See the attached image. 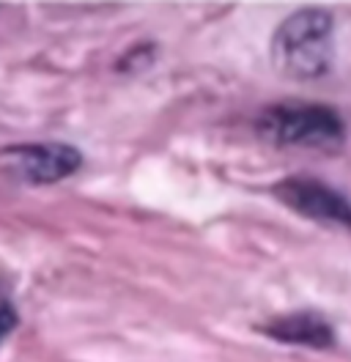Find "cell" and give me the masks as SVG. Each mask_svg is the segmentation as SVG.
Masks as SVG:
<instances>
[{"instance_id":"obj_1","label":"cell","mask_w":351,"mask_h":362,"mask_svg":"<svg viewBox=\"0 0 351 362\" xmlns=\"http://www.w3.org/2000/svg\"><path fill=\"white\" fill-rule=\"evenodd\" d=\"M332 33V14L324 8H302L285 17L272 36V66L299 83L324 77L335 55Z\"/></svg>"},{"instance_id":"obj_2","label":"cell","mask_w":351,"mask_h":362,"mask_svg":"<svg viewBox=\"0 0 351 362\" xmlns=\"http://www.w3.org/2000/svg\"><path fill=\"white\" fill-rule=\"evenodd\" d=\"M255 132L277 148H307L338 154L346 143V124L327 105H272L255 118Z\"/></svg>"},{"instance_id":"obj_3","label":"cell","mask_w":351,"mask_h":362,"mask_svg":"<svg viewBox=\"0 0 351 362\" xmlns=\"http://www.w3.org/2000/svg\"><path fill=\"white\" fill-rule=\"evenodd\" d=\"M80 165L83 154L69 143H20L0 148V176L28 187L58 184Z\"/></svg>"},{"instance_id":"obj_4","label":"cell","mask_w":351,"mask_h":362,"mask_svg":"<svg viewBox=\"0 0 351 362\" xmlns=\"http://www.w3.org/2000/svg\"><path fill=\"white\" fill-rule=\"evenodd\" d=\"M288 209L302 214L313 223L335 228H351V201L324 181L310 176H288L272 189Z\"/></svg>"},{"instance_id":"obj_5","label":"cell","mask_w":351,"mask_h":362,"mask_svg":"<svg viewBox=\"0 0 351 362\" xmlns=\"http://www.w3.org/2000/svg\"><path fill=\"white\" fill-rule=\"evenodd\" d=\"M261 332L280 343H297V346H310V349H329L335 343V332H332L329 321L313 310L285 313V316L263 324Z\"/></svg>"},{"instance_id":"obj_6","label":"cell","mask_w":351,"mask_h":362,"mask_svg":"<svg viewBox=\"0 0 351 362\" xmlns=\"http://www.w3.org/2000/svg\"><path fill=\"white\" fill-rule=\"evenodd\" d=\"M14 327H17V310H14V305H8L6 299H0V343H3L6 335L14 332Z\"/></svg>"}]
</instances>
